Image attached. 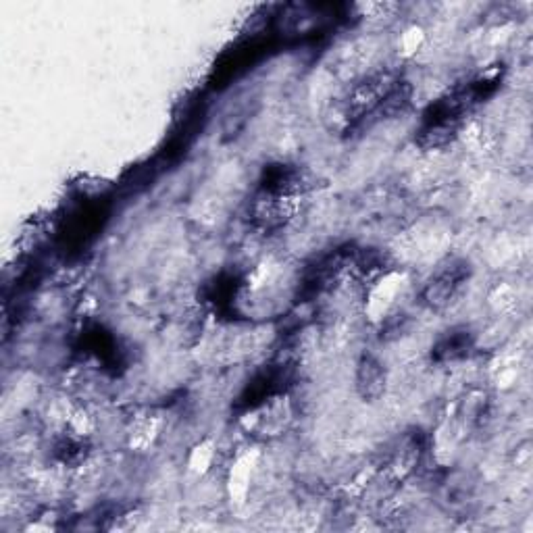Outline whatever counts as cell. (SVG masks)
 Returning <instances> with one entry per match:
<instances>
[{
    "label": "cell",
    "instance_id": "obj_1",
    "mask_svg": "<svg viewBox=\"0 0 533 533\" xmlns=\"http://www.w3.org/2000/svg\"><path fill=\"white\" fill-rule=\"evenodd\" d=\"M467 279L465 265H452L440 271L423 290V300L431 311H442L452 302Z\"/></svg>",
    "mask_w": 533,
    "mask_h": 533
},
{
    "label": "cell",
    "instance_id": "obj_2",
    "mask_svg": "<svg viewBox=\"0 0 533 533\" xmlns=\"http://www.w3.org/2000/svg\"><path fill=\"white\" fill-rule=\"evenodd\" d=\"M354 388L365 402H375L386 394L388 388V373L377 357L373 354H363L357 365V375H354Z\"/></svg>",
    "mask_w": 533,
    "mask_h": 533
}]
</instances>
